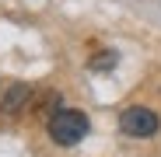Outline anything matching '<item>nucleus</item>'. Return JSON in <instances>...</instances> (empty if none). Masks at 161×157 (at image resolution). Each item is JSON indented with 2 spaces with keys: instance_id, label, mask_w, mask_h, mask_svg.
<instances>
[{
  "instance_id": "f257e3e1",
  "label": "nucleus",
  "mask_w": 161,
  "mask_h": 157,
  "mask_svg": "<svg viewBox=\"0 0 161 157\" xmlns=\"http://www.w3.org/2000/svg\"><path fill=\"white\" fill-rule=\"evenodd\" d=\"M84 133H88V115L80 112V108H60V112L49 115V136L56 140L60 147L80 143Z\"/></svg>"
},
{
  "instance_id": "f03ea898",
  "label": "nucleus",
  "mask_w": 161,
  "mask_h": 157,
  "mask_svg": "<svg viewBox=\"0 0 161 157\" xmlns=\"http://www.w3.org/2000/svg\"><path fill=\"white\" fill-rule=\"evenodd\" d=\"M119 126L126 136H154L158 133V115L151 108H144V105H133V108H126L119 115Z\"/></svg>"
}]
</instances>
